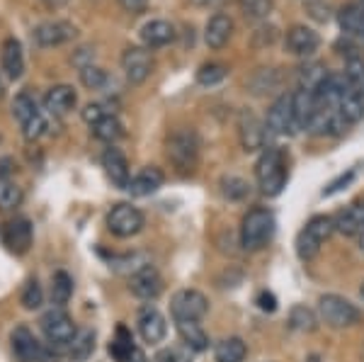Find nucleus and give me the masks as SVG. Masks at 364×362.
<instances>
[{"mask_svg": "<svg viewBox=\"0 0 364 362\" xmlns=\"http://www.w3.org/2000/svg\"><path fill=\"white\" fill-rule=\"evenodd\" d=\"M248 192H250V185L245 183L243 178H238V175H226V178H221V195H224L226 200L240 202L248 197Z\"/></svg>", "mask_w": 364, "mask_h": 362, "instance_id": "nucleus-39", "label": "nucleus"}, {"mask_svg": "<svg viewBox=\"0 0 364 362\" xmlns=\"http://www.w3.org/2000/svg\"><path fill=\"white\" fill-rule=\"evenodd\" d=\"M338 20H340V27H343L348 34H360V37H364V5L362 3L343 8L338 15Z\"/></svg>", "mask_w": 364, "mask_h": 362, "instance_id": "nucleus-34", "label": "nucleus"}, {"mask_svg": "<svg viewBox=\"0 0 364 362\" xmlns=\"http://www.w3.org/2000/svg\"><path fill=\"white\" fill-rule=\"evenodd\" d=\"M107 71H102L100 66H92V63H87V66H80V83H83L87 90H102L105 85H107Z\"/></svg>", "mask_w": 364, "mask_h": 362, "instance_id": "nucleus-40", "label": "nucleus"}, {"mask_svg": "<svg viewBox=\"0 0 364 362\" xmlns=\"http://www.w3.org/2000/svg\"><path fill=\"white\" fill-rule=\"evenodd\" d=\"M0 68L10 80H20L25 73V54H22V44L15 37H8L0 46Z\"/></svg>", "mask_w": 364, "mask_h": 362, "instance_id": "nucleus-19", "label": "nucleus"}, {"mask_svg": "<svg viewBox=\"0 0 364 362\" xmlns=\"http://www.w3.org/2000/svg\"><path fill=\"white\" fill-rule=\"evenodd\" d=\"M289 329L299 331V334H314V331L318 329V314H316L314 309L304 307V304L291 307V312H289Z\"/></svg>", "mask_w": 364, "mask_h": 362, "instance_id": "nucleus-29", "label": "nucleus"}, {"mask_svg": "<svg viewBox=\"0 0 364 362\" xmlns=\"http://www.w3.org/2000/svg\"><path fill=\"white\" fill-rule=\"evenodd\" d=\"M360 294L364 297V282H362V287H360Z\"/></svg>", "mask_w": 364, "mask_h": 362, "instance_id": "nucleus-55", "label": "nucleus"}, {"mask_svg": "<svg viewBox=\"0 0 364 362\" xmlns=\"http://www.w3.org/2000/svg\"><path fill=\"white\" fill-rule=\"evenodd\" d=\"M352 175H355V173L350 171L348 175H340L338 180H333V183L328 185L326 190H323V197H331V195H336V192H340L343 188H348V185H350V180H352Z\"/></svg>", "mask_w": 364, "mask_h": 362, "instance_id": "nucleus-48", "label": "nucleus"}, {"mask_svg": "<svg viewBox=\"0 0 364 362\" xmlns=\"http://www.w3.org/2000/svg\"><path fill=\"white\" fill-rule=\"evenodd\" d=\"M78 105V92L73 85H54L44 97V107L51 117H66Z\"/></svg>", "mask_w": 364, "mask_h": 362, "instance_id": "nucleus-18", "label": "nucleus"}, {"mask_svg": "<svg viewBox=\"0 0 364 362\" xmlns=\"http://www.w3.org/2000/svg\"><path fill=\"white\" fill-rule=\"evenodd\" d=\"M192 350H182V348H163L156 355L154 362H192L190 358Z\"/></svg>", "mask_w": 364, "mask_h": 362, "instance_id": "nucleus-46", "label": "nucleus"}, {"mask_svg": "<svg viewBox=\"0 0 364 362\" xmlns=\"http://www.w3.org/2000/svg\"><path fill=\"white\" fill-rule=\"evenodd\" d=\"M345 78H348V85L352 87V92L364 97V61L362 58H350L348 66H345Z\"/></svg>", "mask_w": 364, "mask_h": 362, "instance_id": "nucleus-41", "label": "nucleus"}, {"mask_svg": "<svg viewBox=\"0 0 364 362\" xmlns=\"http://www.w3.org/2000/svg\"><path fill=\"white\" fill-rule=\"evenodd\" d=\"M13 168H15L13 159H0V180H3V178H10Z\"/></svg>", "mask_w": 364, "mask_h": 362, "instance_id": "nucleus-51", "label": "nucleus"}, {"mask_svg": "<svg viewBox=\"0 0 364 362\" xmlns=\"http://www.w3.org/2000/svg\"><path fill=\"white\" fill-rule=\"evenodd\" d=\"M265 129L272 137H294L299 124L294 117V100H291V95H279L277 100L269 105L265 117Z\"/></svg>", "mask_w": 364, "mask_h": 362, "instance_id": "nucleus-9", "label": "nucleus"}, {"mask_svg": "<svg viewBox=\"0 0 364 362\" xmlns=\"http://www.w3.org/2000/svg\"><path fill=\"white\" fill-rule=\"evenodd\" d=\"M163 183H166V173H163L158 166H146L134 175L127 190L132 192L134 197H149L161 190Z\"/></svg>", "mask_w": 364, "mask_h": 362, "instance_id": "nucleus-20", "label": "nucleus"}, {"mask_svg": "<svg viewBox=\"0 0 364 362\" xmlns=\"http://www.w3.org/2000/svg\"><path fill=\"white\" fill-rule=\"evenodd\" d=\"M0 95H3V85H0Z\"/></svg>", "mask_w": 364, "mask_h": 362, "instance_id": "nucleus-56", "label": "nucleus"}, {"mask_svg": "<svg viewBox=\"0 0 364 362\" xmlns=\"http://www.w3.org/2000/svg\"><path fill=\"white\" fill-rule=\"evenodd\" d=\"M192 5H197V8H214V5H219L221 0H190Z\"/></svg>", "mask_w": 364, "mask_h": 362, "instance_id": "nucleus-53", "label": "nucleus"}, {"mask_svg": "<svg viewBox=\"0 0 364 362\" xmlns=\"http://www.w3.org/2000/svg\"><path fill=\"white\" fill-rule=\"evenodd\" d=\"M10 343H13V353L20 362H46L49 360V350L44 348V343H39L34 338L32 331L27 326H17L10 336Z\"/></svg>", "mask_w": 364, "mask_h": 362, "instance_id": "nucleus-14", "label": "nucleus"}, {"mask_svg": "<svg viewBox=\"0 0 364 362\" xmlns=\"http://www.w3.org/2000/svg\"><path fill=\"white\" fill-rule=\"evenodd\" d=\"M39 326H42V334L46 336V341L56 348H66L70 341L78 334L73 319L68 316V312L63 307H54L39 319Z\"/></svg>", "mask_w": 364, "mask_h": 362, "instance_id": "nucleus-7", "label": "nucleus"}, {"mask_svg": "<svg viewBox=\"0 0 364 362\" xmlns=\"http://www.w3.org/2000/svg\"><path fill=\"white\" fill-rule=\"evenodd\" d=\"M338 112H340V117H343L345 122H348V127L357 124V122L364 119V97H360L357 92L348 90L343 97H340Z\"/></svg>", "mask_w": 364, "mask_h": 362, "instance_id": "nucleus-31", "label": "nucleus"}, {"mask_svg": "<svg viewBox=\"0 0 364 362\" xmlns=\"http://www.w3.org/2000/svg\"><path fill=\"white\" fill-rule=\"evenodd\" d=\"M39 3H42L44 8H49V10H58V8H63L68 0H39Z\"/></svg>", "mask_w": 364, "mask_h": 362, "instance_id": "nucleus-52", "label": "nucleus"}, {"mask_svg": "<svg viewBox=\"0 0 364 362\" xmlns=\"http://www.w3.org/2000/svg\"><path fill=\"white\" fill-rule=\"evenodd\" d=\"M144 226H146L144 212H141L139 207H134V204H129V202L114 204V207L109 209V214H107V229L117 238L136 236V233L144 231Z\"/></svg>", "mask_w": 364, "mask_h": 362, "instance_id": "nucleus-6", "label": "nucleus"}, {"mask_svg": "<svg viewBox=\"0 0 364 362\" xmlns=\"http://www.w3.org/2000/svg\"><path fill=\"white\" fill-rule=\"evenodd\" d=\"M226 75H228V66H224V63H204V66L197 71V83L199 85H216V83H221Z\"/></svg>", "mask_w": 364, "mask_h": 362, "instance_id": "nucleus-42", "label": "nucleus"}, {"mask_svg": "<svg viewBox=\"0 0 364 362\" xmlns=\"http://www.w3.org/2000/svg\"><path fill=\"white\" fill-rule=\"evenodd\" d=\"M321 46V37L306 25H294L287 32V49L294 56H311Z\"/></svg>", "mask_w": 364, "mask_h": 362, "instance_id": "nucleus-21", "label": "nucleus"}, {"mask_svg": "<svg viewBox=\"0 0 364 362\" xmlns=\"http://www.w3.org/2000/svg\"><path fill=\"white\" fill-rule=\"evenodd\" d=\"M199 151H202V142L199 134L192 127H180L168 137L166 142V156L173 163V168L182 175L192 173L199 163Z\"/></svg>", "mask_w": 364, "mask_h": 362, "instance_id": "nucleus-1", "label": "nucleus"}, {"mask_svg": "<svg viewBox=\"0 0 364 362\" xmlns=\"http://www.w3.org/2000/svg\"><path fill=\"white\" fill-rule=\"evenodd\" d=\"M119 5L127 10L129 15H139L146 10V5H149V0H119Z\"/></svg>", "mask_w": 364, "mask_h": 362, "instance_id": "nucleus-49", "label": "nucleus"}, {"mask_svg": "<svg viewBox=\"0 0 364 362\" xmlns=\"http://www.w3.org/2000/svg\"><path fill=\"white\" fill-rule=\"evenodd\" d=\"M109 355L117 362H146V355L139 350V346L134 343V336L129 334L124 326L117 329V336L109 343Z\"/></svg>", "mask_w": 364, "mask_h": 362, "instance_id": "nucleus-23", "label": "nucleus"}, {"mask_svg": "<svg viewBox=\"0 0 364 362\" xmlns=\"http://www.w3.org/2000/svg\"><path fill=\"white\" fill-rule=\"evenodd\" d=\"M175 39V27L168 20H151L141 27V42L146 49H161Z\"/></svg>", "mask_w": 364, "mask_h": 362, "instance_id": "nucleus-24", "label": "nucleus"}, {"mask_svg": "<svg viewBox=\"0 0 364 362\" xmlns=\"http://www.w3.org/2000/svg\"><path fill=\"white\" fill-rule=\"evenodd\" d=\"M333 233H336L333 217H328V214H316V217H311L306 224H304V229L299 231V236H296L299 260L309 262V260L318 258L323 246H326L328 238H331Z\"/></svg>", "mask_w": 364, "mask_h": 362, "instance_id": "nucleus-4", "label": "nucleus"}, {"mask_svg": "<svg viewBox=\"0 0 364 362\" xmlns=\"http://www.w3.org/2000/svg\"><path fill=\"white\" fill-rule=\"evenodd\" d=\"M20 304L27 309V312H34V309H39L44 304V292H42V284L37 282V280H29L25 284V289H22V297H20Z\"/></svg>", "mask_w": 364, "mask_h": 362, "instance_id": "nucleus-43", "label": "nucleus"}, {"mask_svg": "<svg viewBox=\"0 0 364 362\" xmlns=\"http://www.w3.org/2000/svg\"><path fill=\"white\" fill-rule=\"evenodd\" d=\"M80 117H83V122L85 124H90V127H95L102 117H107V112H105V107L102 105H97V102H90V105H85L83 107V112H80Z\"/></svg>", "mask_w": 364, "mask_h": 362, "instance_id": "nucleus-47", "label": "nucleus"}, {"mask_svg": "<svg viewBox=\"0 0 364 362\" xmlns=\"http://www.w3.org/2000/svg\"><path fill=\"white\" fill-rule=\"evenodd\" d=\"M102 168H105V175L107 180L119 190H127L129 183H132V168H129V161L127 156L122 154L119 149L109 146L107 151L102 154Z\"/></svg>", "mask_w": 364, "mask_h": 362, "instance_id": "nucleus-16", "label": "nucleus"}, {"mask_svg": "<svg viewBox=\"0 0 364 362\" xmlns=\"http://www.w3.org/2000/svg\"><path fill=\"white\" fill-rule=\"evenodd\" d=\"M139 334H141V338H144V343H149V346H158V343H163L168 336L166 316H163L156 307H144L139 312Z\"/></svg>", "mask_w": 364, "mask_h": 362, "instance_id": "nucleus-15", "label": "nucleus"}, {"mask_svg": "<svg viewBox=\"0 0 364 362\" xmlns=\"http://www.w3.org/2000/svg\"><path fill=\"white\" fill-rule=\"evenodd\" d=\"M326 78H328V71L321 63H309V66H304L301 71H299V85H301V90H309V92L318 90Z\"/></svg>", "mask_w": 364, "mask_h": 362, "instance_id": "nucleus-36", "label": "nucleus"}, {"mask_svg": "<svg viewBox=\"0 0 364 362\" xmlns=\"http://www.w3.org/2000/svg\"><path fill=\"white\" fill-rule=\"evenodd\" d=\"M255 178L262 195L277 197L287 185V156L279 146H265L255 163Z\"/></svg>", "mask_w": 364, "mask_h": 362, "instance_id": "nucleus-2", "label": "nucleus"}, {"mask_svg": "<svg viewBox=\"0 0 364 362\" xmlns=\"http://www.w3.org/2000/svg\"><path fill=\"white\" fill-rule=\"evenodd\" d=\"M5 243L17 255H25L32 246V224L29 219H15L5 226Z\"/></svg>", "mask_w": 364, "mask_h": 362, "instance_id": "nucleus-25", "label": "nucleus"}, {"mask_svg": "<svg viewBox=\"0 0 364 362\" xmlns=\"http://www.w3.org/2000/svg\"><path fill=\"white\" fill-rule=\"evenodd\" d=\"M95 350V334L90 329H80L73 341L66 346V355L70 360H87Z\"/></svg>", "mask_w": 364, "mask_h": 362, "instance_id": "nucleus-33", "label": "nucleus"}, {"mask_svg": "<svg viewBox=\"0 0 364 362\" xmlns=\"http://www.w3.org/2000/svg\"><path fill=\"white\" fill-rule=\"evenodd\" d=\"M175 329H178V336L185 343V348L192 353H204L209 348V336L199 326V321H175Z\"/></svg>", "mask_w": 364, "mask_h": 362, "instance_id": "nucleus-26", "label": "nucleus"}, {"mask_svg": "<svg viewBox=\"0 0 364 362\" xmlns=\"http://www.w3.org/2000/svg\"><path fill=\"white\" fill-rule=\"evenodd\" d=\"M154 54L146 46H129L122 54V71H124L127 83L141 85L149 80V75L154 73Z\"/></svg>", "mask_w": 364, "mask_h": 362, "instance_id": "nucleus-10", "label": "nucleus"}, {"mask_svg": "<svg viewBox=\"0 0 364 362\" xmlns=\"http://www.w3.org/2000/svg\"><path fill=\"white\" fill-rule=\"evenodd\" d=\"M243 5V13L250 20H265L272 10V0H240Z\"/></svg>", "mask_w": 364, "mask_h": 362, "instance_id": "nucleus-44", "label": "nucleus"}, {"mask_svg": "<svg viewBox=\"0 0 364 362\" xmlns=\"http://www.w3.org/2000/svg\"><path fill=\"white\" fill-rule=\"evenodd\" d=\"M73 297V280L66 270H56L51 277V299L56 307H66Z\"/></svg>", "mask_w": 364, "mask_h": 362, "instance_id": "nucleus-35", "label": "nucleus"}, {"mask_svg": "<svg viewBox=\"0 0 364 362\" xmlns=\"http://www.w3.org/2000/svg\"><path fill=\"white\" fill-rule=\"evenodd\" d=\"M42 110L37 107V100L34 97H29L27 92H20V95H15L13 100V117L17 122H20V127H25L29 119H34Z\"/></svg>", "mask_w": 364, "mask_h": 362, "instance_id": "nucleus-37", "label": "nucleus"}, {"mask_svg": "<svg viewBox=\"0 0 364 362\" xmlns=\"http://www.w3.org/2000/svg\"><path fill=\"white\" fill-rule=\"evenodd\" d=\"M240 248L255 253L265 248L274 236V214L267 207H255L240 219Z\"/></svg>", "mask_w": 364, "mask_h": 362, "instance_id": "nucleus-3", "label": "nucleus"}, {"mask_svg": "<svg viewBox=\"0 0 364 362\" xmlns=\"http://www.w3.org/2000/svg\"><path fill=\"white\" fill-rule=\"evenodd\" d=\"M245 85H248V90L252 95H267V92L279 87V73L274 71V68H257Z\"/></svg>", "mask_w": 364, "mask_h": 362, "instance_id": "nucleus-30", "label": "nucleus"}, {"mask_svg": "<svg viewBox=\"0 0 364 362\" xmlns=\"http://www.w3.org/2000/svg\"><path fill=\"white\" fill-rule=\"evenodd\" d=\"M360 3H362V5H364V0H360Z\"/></svg>", "mask_w": 364, "mask_h": 362, "instance_id": "nucleus-57", "label": "nucleus"}, {"mask_svg": "<svg viewBox=\"0 0 364 362\" xmlns=\"http://www.w3.org/2000/svg\"><path fill=\"white\" fill-rule=\"evenodd\" d=\"M214 358H216V362H243L248 358V343L238 336L224 338V341L216 343Z\"/></svg>", "mask_w": 364, "mask_h": 362, "instance_id": "nucleus-27", "label": "nucleus"}, {"mask_svg": "<svg viewBox=\"0 0 364 362\" xmlns=\"http://www.w3.org/2000/svg\"><path fill=\"white\" fill-rule=\"evenodd\" d=\"M46 129H49V124H46V117L44 112H39L34 119H29L25 127H22V137L27 139V142H39V139L44 137Z\"/></svg>", "mask_w": 364, "mask_h": 362, "instance_id": "nucleus-45", "label": "nucleus"}, {"mask_svg": "<svg viewBox=\"0 0 364 362\" xmlns=\"http://www.w3.org/2000/svg\"><path fill=\"white\" fill-rule=\"evenodd\" d=\"M233 37V20L224 13H216L204 27V44L209 49H224Z\"/></svg>", "mask_w": 364, "mask_h": 362, "instance_id": "nucleus-22", "label": "nucleus"}, {"mask_svg": "<svg viewBox=\"0 0 364 362\" xmlns=\"http://www.w3.org/2000/svg\"><path fill=\"white\" fill-rule=\"evenodd\" d=\"M333 226L340 236L357 238L364 231V202H352L333 217Z\"/></svg>", "mask_w": 364, "mask_h": 362, "instance_id": "nucleus-17", "label": "nucleus"}, {"mask_svg": "<svg viewBox=\"0 0 364 362\" xmlns=\"http://www.w3.org/2000/svg\"><path fill=\"white\" fill-rule=\"evenodd\" d=\"M238 142L243 146L245 154H255V151L265 149L267 142L265 122L257 119V115H252L250 110H243L238 115Z\"/></svg>", "mask_w": 364, "mask_h": 362, "instance_id": "nucleus-12", "label": "nucleus"}, {"mask_svg": "<svg viewBox=\"0 0 364 362\" xmlns=\"http://www.w3.org/2000/svg\"><path fill=\"white\" fill-rule=\"evenodd\" d=\"M92 137H95L97 142H105V144L112 146L114 142H119V139L124 137V124H122L114 115H107L92 127Z\"/></svg>", "mask_w": 364, "mask_h": 362, "instance_id": "nucleus-32", "label": "nucleus"}, {"mask_svg": "<svg viewBox=\"0 0 364 362\" xmlns=\"http://www.w3.org/2000/svg\"><path fill=\"white\" fill-rule=\"evenodd\" d=\"M357 248H360L362 253H364V231L360 233V236H357Z\"/></svg>", "mask_w": 364, "mask_h": 362, "instance_id": "nucleus-54", "label": "nucleus"}, {"mask_svg": "<svg viewBox=\"0 0 364 362\" xmlns=\"http://www.w3.org/2000/svg\"><path fill=\"white\" fill-rule=\"evenodd\" d=\"M170 314L175 321H202L209 314V299L199 289H180L173 294Z\"/></svg>", "mask_w": 364, "mask_h": 362, "instance_id": "nucleus-8", "label": "nucleus"}, {"mask_svg": "<svg viewBox=\"0 0 364 362\" xmlns=\"http://www.w3.org/2000/svg\"><path fill=\"white\" fill-rule=\"evenodd\" d=\"M78 37V29L75 25H70L66 20H49L42 22V25L34 27L32 39L37 46H44V49H51V46H61L68 44L70 39Z\"/></svg>", "mask_w": 364, "mask_h": 362, "instance_id": "nucleus-13", "label": "nucleus"}, {"mask_svg": "<svg viewBox=\"0 0 364 362\" xmlns=\"http://www.w3.org/2000/svg\"><path fill=\"white\" fill-rule=\"evenodd\" d=\"M257 307H260L262 312H274V309H277V302H274V297L269 294V292H260V297H257Z\"/></svg>", "mask_w": 364, "mask_h": 362, "instance_id": "nucleus-50", "label": "nucleus"}, {"mask_svg": "<svg viewBox=\"0 0 364 362\" xmlns=\"http://www.w3.org/2000/svg\"><path fill=\"white\" fill-rule=\"evenodd\" d=\"M291 100H294V117H296L299 129L306 132L311 117L316 115V107H318V102H316V95H314V92L301 90V87H299L294 95H291Z\"/></svg>", "mask_w": 364, "mask_h": 362, "instance_id": "nucleus-28", "label": "nucleus"}, {"mask_svg": "<svg viewBox=\"0 0 364 362\" xmlns=\"http://www.w3.org/2000/svg\"><path fill=\"white\" fill-rule=\"evenodd\" d=\"M316 314H318L321 324H326L333 331L352 329L362 321L360 307L340 294H323L318 299V307H316Z\"/></svg>", "mask_w": 364, "mask_h": 362, "instance_id": "nucleus-5", "label": "nucleus"}, {"mask_svg": "<svg viewBox=\"0 0 364 362\" xmlns=\"http://www.w3.org/2000/svg\"><path fill=\"white\" fill-rule=\"evenodd\" d=\"M20 204H22V188L10 178H3L0 180V209L3 212H13Z\"/></svg>", "mask_w": 364, "mask_h": 362, "instance_id": "nucleus-38", "label": "nucleus"}, {"mask_svg": "<svg viewBox=\"0 0 364 362\" xmlns=\"http://www.w3.org/2000/svg\"><path fill=\"white\" fill-rule=\"evenodd\" d=\"M129 289H132V294L136 297V299L154 302L163 294L166 282H163L161 272H158L156 267L149 262V265L139 267L136 272H132V277H129Z\"/></svg>", "mask_w": 364, "mask_h": 362, "instance_id": "nucleus-11", "label": "nucleus"}]
</instances>
